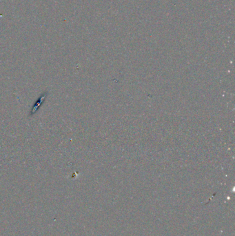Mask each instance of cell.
<instances>
[{"label": "cell", "instance_id": "6da1fadb", "mask_svg": "<svg viewBox=\"0 0 235 236\" xmlns=\"http://www.w3.org/2000/svg\"><path fill=\"white\" fill-rule=\"evenodd\" d=\"M47 95H48V92L47 91H45V92H44L40 97H39V98L37 99L36 102H35L34 105L32 106L31 111V112H30V114H29L30 116H33V115H35L37 113L39 109H40V107H41V105H42L44 104V102H45Z\"/></svg>", "mask_w": 235, "mask_h": 236}]
</instances>
